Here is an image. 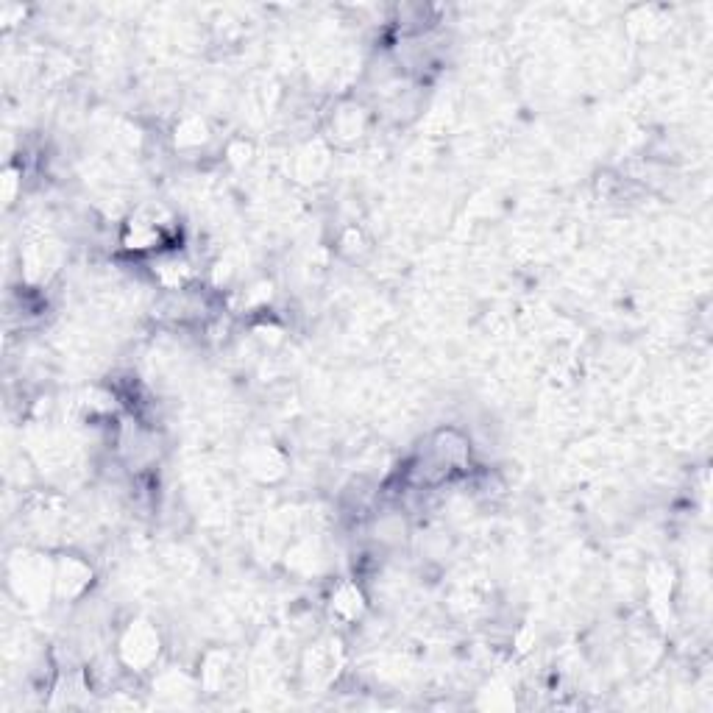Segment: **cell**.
<instances>
[{
    "label": "cell",
    "mask_w": 713,
    "mask_h": 713,
    "mask_svg": "<svg viewBox=\"0 0 713 713\" xmlns=\"http://www.w3.org/2000/svg\"><path fill=\"white\" fill-rule=\"evenodd\" d=\"M123 243L134 251H154L165 243V223H159L156 215H134L129 223H126V237Z\"/></svg>",
    "instance_id": "obj_1"
}]
</instances>
